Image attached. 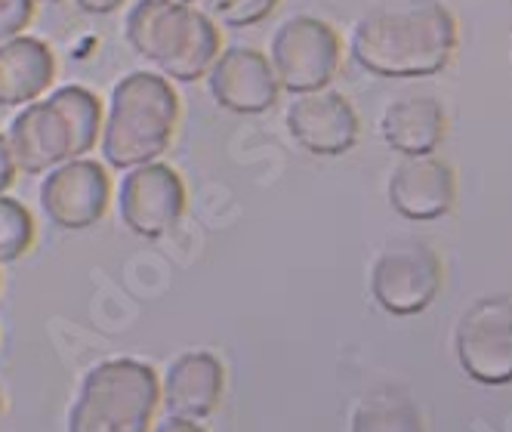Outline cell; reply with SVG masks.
<instances>
[{
  "label": "cell",
  "instance_id": "6da1fadb",
  "mask_svg": "<svg viewBox=\"0 0 512 432\" xmlns=\"http://www.w3.org/2000/svg\"><path fill=\"white\" fill-rule=\"evenodd\" d=\"M460 28L442 0H408L364 13L349 38V56L377 78H429L457 53Z\"/></svg>",
  "mask_w": 512,
  "mask_h": 432
},
{
  "label": "cell",
  "instance_id": "7a4b0ae2",
  "mask_svg": "<svg viewBox=\"0 0 512 432\" xmlns=\"http://www.w3.org/2000/svg\"><path fill=\"white\" fill-rule=\"evenodd\" d=\"M124 38L136 56L176 84L201 81L223 50L219 25L179 0H136L124 19Z\"/></svg>",
  "mask_w": 512,
  "mask_h": 432
},
{
  "label": "cell",
  "instance_id": "3957f363",
  "mask_svg": "<svg viewBox=\"0 0 512 432\" xmlns=\"http://www.w3.org/2000/svg\"><path fill=\"white\" fill-rule=\"evenodd\" d=\"M179 96L161 71H133L121 78L102 121V158L115 170L158 161L173 142Z\"/></svg>",
  "mask_w": 512,
  "mask_h": 432
},
{
  "label": "cell",
  "instance_id": "277c9868",
  "mask_svg": "<svg viewBox=\"0 0 512 432\" xmlns=\"http://www.w3.org/2000/svg\"><path fill=\"white\" fill-rule=\"evenodd\" d=\"M158 377L136 358H112L87 371L68 432H149L158 408Z\"/></svg>",
  "mask_w": 512,
  "mask_h": 432
},
{
  "label": "cell",
  "instance_id": "5b68a950",
  "mask_svg": "<svg viewBox=\"0 0 512 432\" xmlns=\"http://www.w3.org/2000/svg\"><path fill=\"white\" fill-rule=\"evenodd\" d=\"M343 62L340 34L331 22L315 16H290L272 34L269 65L281 90L303 96L324 90L337 78Z\"/></svg>",
  "mask_w": 512,
  "mask_h": 432
},
{
  "label": "cell",
  "instance_id": "8992f818",
  "mask_svg": "<svg viewBox=\"0 0 512 432\" xmlns=\"http://www.w3.org/2000/svg\"><path fill=\"white\" fill-rule=\"evenodd\" d=\"M445 266L423 238L389 241L371 269V294L389 315H417L442 291Z\"/></svg>",
  "mask_w": 512,
  "mask_h": 432
},
{
  "label": "cell",
  "instance_id": "52a82bcc",
  "mask_svg": "<svg viewBox=\"0 0 512 432\" xmlns=\"http://www.w3.org/2000/svg\"><path fill=\"white\" fill-rule=\"evenodd\" d=\"M457 358L469 377L479 383L512 380V300H479L457 324Z\"/></svg>",
  "mask_w": 512,
  "mask_h": 432
},
{
  "label": "cell",
  "instance_id": "ba28073f",
  "mask_svg": "<svg viewBox=\"0 0 512 432\" xmlns=\"http://www.w3.org/2000/svg\"><path fill=\"white\" fill-rule=\"evenodd\" d=\"M118 210L127 229L139 238H164L186 210V186L173 167L152 161L124 173Z\"/></svg>",
  "mask_w": 512,
  "mask_h": 432
},
{
  "label": "cell",
  "instance_id": "9c48e42d",
  "mask_svg": "<svg viewBox=\"0 0 512 432\" xmlns=\"http://www.w3.org/2000/svg\"><path fill=\"white\" fill-rule=\"evenodd\" d=\"M108 198H112L108 173L90 158L62 161L59 167L47 170L41 183V207L47 220L68 232L96 226L105 216Z\"/></svg>",
  "mask_w": 512,
  "mask_h": 432
},
{
  "label": "cell",
  "instance_id": "30bf717a",
  "mask_svg": "<svg viewBox=\"0 0 512 432\" xmlns=\"http://www.w3.org/2000/svg\"><path fill=\"white\" fill-rule=\"evenodd\" d=\"M287 133L297 146L318 158H337L355 149L361 121L355 105L340 90H315L303 93L287 105L284 115Z\"/></svg>",
  "mask_w": 512,
  "mask_h": 432
},
{
  "label": "cell",
  "instance_id": "8fae6325",
  "mask_svg": "<svg viewBox=\"0 0 512 432\" xmlns=\"http://www.w3.org/2000/svg\"><path fill=\"white\" fill-rule=\"evenodd\" d=\"M204 78L216 105L232 115H266L281 96L269 56L253 47L219 50Z\"/></svg>",
  "mask_w": 512,
  "mask_h": 432
},
{
  "label": "cell",
  "instance_id": "7c38bea8",
  "mask_svg": "<svg viewBox=\"0 0 512 432\" xmlns=\"http://www.w3.org/2000/svg\"><path fill=\"white\" fill-rule=\"evenodd\" d=\"M457 176L454 167L429 155H405L389 176V204L408 220H438L454 207Z\"/></svg>",
  "mask_w": 512,
  "mask_h": 432
},
{
  "label": "cell",
  "instance_id": "4fadbf2b",
  "mask_svg": "<svg viewBox=\"0 0 512 432\" xmlns=\"http://www.w3.org/2000/svg\"><path fill=\"white\" fill-rule=\"evenodd\" d=\"M7 142L16 170L28 176L47 173L62 161H71V127L50 99L28 102L13 118Z\"/></svg>",
  "mask_w": 512,
  "mask_h": 432
},
{
  "label": "cell",
  "instance_id": "5bb4252c",
  "mask_svg": "<svg viewBox=\"0 0 512 432\" xmlns=\"http://www.w3.org/2000/svg\"><path fill=\"white\" fill-rule=\"evenodd\" d=\"M223 365L210 352H186L167 368L164 377V405L170 417L204 420L223 399Z\"/></svg>",
  "mask_w": 512,
  "mask_h": 432
},
{
  "label": "cell",
  "instance_id": "9a60e30c",
  "mask_svg": "<svg viewBox=\"0 0 512 432\" xmlns=\"http://www.w3.org/2000/svg\"><path fill=\"white\" fill-rule=\"evenodd\" d=\"M448 133V112L445 105L435 96H401L386 105V112L380 115V136L383 142L405 155H429L442 146V139Z\"/></svg>",
  "mask_w": 512,
  "mask_h": 432
},
{
  "label": "cell",
  "instance_id": "2e32d148",
  "mask_svg": "<svg viewBox=\"0 0 512 432\" xmlns=\"http://www.w3.org/2000/svg\"><path fill=\"white\" fill-rule=\"evenodd\" d=\"M56 78L53 50L31 34L0 44V108L38 102Z\"/></svg>",
  "mask_w": 512,
  "mask_h": 432
},
{
  "label": "cell",
  "instance_id": "e0dca14e",
  "mask_svg": "<svg viewBox=\"0 0 512 432\" xmlns=\"http://www.w3.org/2000/svg\"><path fill=\"white\" fill-rule=\"evenodd\" d=\"M352 432H423L420 408L398 389H377L358 402Z\"/></svg>",
  "mask_w": 512,
  "mask_h": 432
},
{
  "label": "cell",
  "instance_id": "ac0fdd59",
  "mask_svg": "<svg viewBox=\"0 0 512 432\" xmlns=\"http://www.w3.org/2000/svg\"><path fill=\"white\" fill-rule=\"evenodd\" d=\"M71 127V158H84L96 149L102 133V102L93 90L68 84L47 96Z\"/></svg>",
  "mask_w": 512,
  "mask_h": 432
},
{
  "label": "cell",
  "instance_id": "d6986e66",
  "mask_svg": "<svg viewBox=\"0 0 512 432\" xmlns=\"http://www.w3.org/2000/svg\"><path fill=\"white\" fill-rule=\"evenodd\" d=\"M34 241V220L22 201L0 195V263H16Z\"/></svg>",
  "mask_w": 512,
  "mask_h": 432
},
{
  "label": "cell",
  "instance_id": "ffe728a7",
  "mask_svg": "<svg viewBox=\"0 0 512 432\" xmlns=\"http://www.w3.org/2000/svg\"><path fill=\"white\" fill-rule=\"evenodd\" d=\"M278 0H207V16L226 28H250L266 22Z\"/></svg>",
  "mask_w": 512,
  "mask_h": 432
},
{
  "label": "cell",
  "instance_id": "44dd1931",
  "mask_svg": "<svg viewBox=\"0 0 512 432\" xmlns=\"http://www.w3.org/2000/svg\"><path fill=\"white\" fill-rule=\"evenodd\" d=\"M34 16V0H0V44L19 38Z\"/></svg>",
  "mask_w": 512,
  "mask_h": 432
},
{
  "label": "cell",
  "instance_id": "7402d4cb",
  "mask_svg": "<svg viewBox=\"0 0 512 432\" xmlns=\"http://www.w3.org/2000/svg\"><path fill=\"white\" fill-rule=\"evenodd\" d=\"M13 179H16V161H13L7 136L0 133V195H4L13 186Z\"/></svg>",
  "mask_w": 512,
  "mask_h": 432
},
{
  "label": "cell",
  "instance_id": "603a6c76",
  "mask_svg": "<svg viewBox=\"0 0 512 432\" xmlns=\"http://www.w3.org/2000/svg\"><path fill=\"white\" fill-rule=\"evenodd\" d=\"M75 4L90 13V16H108V13H115L124 7V0H75Z\"/></svg>",
  "mask_w": 512,
  "mask_h": 432
},
{
  "label": "cell",
  "instance_id": "cb8c5ba5",
  "mask_svg": "<svg viewBox=\"0 0 512 432\" xmlns=\"http://www.w3.org/2000/svg\"><path fill=\"white\" fill-rule=\"evenodd\" d=\"M152 432H204V429H201V423L186 420V417H167V420L158 423Z\"/></svg>",
  "mask_w": 512,
  "mask_h": 432
},
{
  "label": "cell",
  "instance_id": "d4e9b609",
  "mask_svg": "<svg viewBox=\"0 0 512 432\" xmlns=\"http://www.w3.org/2000/svg\"><path fill=\"white\" fill-rule=\"evenodd\" d=\"M34 4H62V0H34Z\"/></svg>",
  "mask_w": 512,
  "mask_h": 432
},
{
  "label": "cell",
  "instance_id": "484cf974",
  "mask_svg": "<svg viewBox=\"0 0 512 432\" xmlns=\"http://www.w3.org/2000/svg\"><path fill=\"white\" fill-rule=\"evenodd\" d=\"M179 4H195V0H179Z\"/></svg>",
  "mask_w": 512,
  "mask_h": 432
},
{
  "label": "cell",
  "instance_id": "4316f807",
  "mask_svg": "<svg viewBox=\"0 0 512 432\" xmlns=\"http://www.w3.org/2000/svg\"><path fill=\"white\" fill-rule=\"evenodd\" d=\"M0 408H4V399H0Z\"/></svg>",
  "mask_w": 512,
  "mask_h": 432
}]
</instances>
